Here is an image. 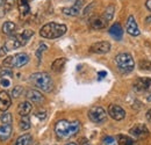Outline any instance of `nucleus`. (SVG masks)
I'll use <instances>...</instances> for the list:
<instances>
[{
  "mask_svg": "<svg viewBox=\"0 0 151 145\" xmlns=\"http://www.w3.org/2000/svg\"><path fill=\"white\" fill-rule=\"evenodd\" d=\"M109 34H111V36L113 37V38L117 39V41H120L122 38V36H123V29H122V27H121V24L119 22H116V23H114V24L111 26Z\"/></svg>",
  "mask_w": 151,
  "mask_h": 145,
  "instance_id": "2eb2a0df",
  "label": "nucleus"
},
{
  "mask_svg": "<svg viewBox=\"0 0 151 145\" xmlns=\"http://www.w3.org/2000/svg\"><path fill=\"white\" fill-rule=\"evenodd\" d=\"M108 115L115 121H121L126 117V111L121 106L113 103V105H109L108 107Z\"/></svg>",
  "mask_w": 151,
  "mask_h": 145,
  "instance_id": "0eeeda50",
  "label": "nucleus"
},
{
  "mask_svg": "<svg viewBox=\"0 0 151 145\" xmlns=\"http://www.w3.org/2000/svg\"><path fill=\"white\" fill-rule=\"evenodd\" d=\"M15 6V0H5V4H4V7L6 11H12Z\"/></svg>",
  "mask_w": 151,
  "mask_h": 145,
  "instance_id": "7c9ffc66",
  "label": "nucleus"
},
{
  "mask_svg": "<svg viewBox=\"0 0 151 145\" xmlns=\"http://www.w3.org/2000/svg\"><path fill=\"white\" fill-rule=\"evenodd\" d=\"M33 106L29 101H24V102H21L19 106H18V113H19L20 116H28L29 113L32 111Z\"/></svg>",
  "mask_w": 151,
  "mask_h": 145,
  "instance_id": "a211bd4d",
  "label": "nucleus"
},
{
  "mask_svg": "<svg viewBox=\"0 0 151 145\" xmlns=\"http://www.w3.org/2000/svg\"><path fill=\"white\" fill-rule=\"evenodd\" d=\"M130 135L132 137L137 138V139H142V138H145L148 135H149V130L148 128L145 127V124H136L129 130Z\"/></svg>",
  "mask_w": 151,
  "mask_h": 145,
  "instance_id": "6e6552de",
  "label": "nucleus"
},
{
  "mask_svg": "<svg viewBox=\"0 0 151 145\" xmlns=\"http://www.w3.org/2000/svg\"><path fill=\"white\" fill-rule=\"evenodd\" d=\"M126 28H127V33L129 34V35H132V36H138L139 35V29H138V24H137V22H136V20L135 18L130 15L128 20H127V26H126Z\"/></svg>",
  "mask_w": 151,
  "mask_h": 145,
  "instance_id": "9d476101",
  "label": "nucleus"
},
{
  "mask_svg": "<svg viewBox=\"0 0 151 145\" xmlns=\"http://www.w3.org/2000/svg\"><path fill=\"white\" fill-rule=\"evenodd\" d=\"M22 92H23V87H21V86H15V87L13 88V91H12V98H14V99L19 98L20 95L22 94Z\"/></svg>",
  "mask_w": 151,
  "mask_h": 145,
  "instance_id": "c756f323",
  "label": "nucleus"
},
{
  "mask_svg": "<svg viewBox=\"0 0 151 145\" xmlns=\"http://www.w3.org/2000/svg\"><path fill=\"white\" fill-rule=\"evenodd\" d=\"M80 122L79 121H66L59 120L55 126V132L59 139H69L70 137L75 136L80 130Z\"/></svg>",
  "mask_w": 151,
  "mask_h": 145,
  "instance_id": "f257e3e1",
  "label": "nucleus"
},
{
  "mask_svg": "<svg viewBox=\"0 0 151 145\" xmlns=\"http://www.w3.org/2000/svg\"><path fill=\"white\" fill-rule=\"evenodd\" d=\"M11 96L8 95V93L5 91L0 92V110L1 111H6L11 106Z\"/></svg>",
  "mask_w": 151,
  "mask_h": 145,
  "instance_id": "4468645a",
  "label": "nucleus"
},
{
  "mask_svg": "<svg viewBox=\"0 0 151 145\" xmlns=\"http://www.w3.org/2000/svg\"><path fill=\"white\" fill-rule=\"evenodd\" d=\"M102 144L104 145H116L117 144V141L112 137V136H106L105 138H104V141H102Z\"/></svg>",
  "mask_w": 151,
  "mask_h": 145,
  "instance_id": "c85d7f7f",
  "label": "nucleus"
},
{
  "mask_svg": "<svg viewBox=\"0 0 151 145\" xmlns=\"http://www.w3.org/2000/svg\"><path fill=\"white\" fill-rule=\"evenodd\" d=\"M134 90L139 93H151V78H138L134 83Z\"/></svg>",
  "mask_w": 151,
  "mask_h": 145,
  "instance_id": "423d86ee",
  "label": "nucleus"
},
{
  "mask_svg": "<svg viewBox=\"0 0 151 145\" xmlns=\"http://www.w3.org/2000/svg\"><path fill=\"white\" fill-rule=\"evenodd\" d=\"M44 50H47V45H45V44H41V45H40V48L37 49V51H36V56H37L38 60L41 59V55H42V51H44Z\"/></svg>",
  "mask_w": 151,
  "mask_h": 145,
  "instance_id": "c9c22d12",
  "label": "nucleus"
},
{
  "mask_svg": "<svg viewBox=\"0 0 151 145\" xmlns=\"http://www.w3.org/2000/svg\"><path fill=\"white\" fill-rule=\"evenodd\" d=\"M26 96H27V100L28 101L34 102V103H37V105L42 103L45 100L44 96H43V94L41 92L36 91V90H29V91L27 92Z\"/></svg>",
  "mask_w": 151,
  "mask_h": 145,
  "instance_id": "9b49d317",
  "label": "nucleus"
},
{
  "mask_svg": "<svg viewBox=\"0 0 151 145\" xmlns=\"http://www.w3.org/2000/svg\"><path fill=\"white\" fill-rule=\"evenodd\" d=\"M116 139H117L119 145H138V143L135 139H132V137H128L126 135H119Z\"/></svg>",
  "mask_w": 151,
  "mask_h": 145,
  "instance_id": "412c9836",
  "label": "nucleus"
},
{
  "mask_svg": "<svg viewBox=\"0 0 151 145\" xmlns=\"http://www.w3.org/2000/svg\"><path fill=\"white\" fill-rule=\"evenodd\" d=\"M4 65L6 67H13V56H8L6 59H4Z\"/></svg>",
  "mask_w": 151,
  "mask_h": 145,
  "instance_id": "473e14b6",
  "label": "nucleus"
},
{
  "mask_svg": "<svg viewBox=\"0 0 151 145\" xmlns=\"http://www.w3.org/2000/svg\"><path fill=\"white\" fill-rule=\"evenodd\" d=\"M65 145H77L76 143H68V144H65Z\"/></svg>",
  "mask_w": 151,
  "mask_h": 145,
  "instance_id": "c03bdc74",
  "label": "nucleus"
},
{
  "mask_svg": "<svg viewBox=\"0 0 151 145\" xmlns=\"http://www.w3.org/2000/svg\"><path fill=\"white\" fill-rule=\"evenodd\" d=\"M34 35V32L33 30H29V29H26V30H23L21 34L19 35H17V39L19 41L20 45L21 47H23V45H26L27 43H28V41L32 38V36Z\"/></svg>",
  "mask_w": 151,
  "mask_h": 145,
  "instance_id": "f3484780",
  "label": "nucleus"
},
{
  "mask_svg": "<svg viewBox=\"0 0 151 145\" xmlns=\"http://www.w3.org/2000/svg\"><path fill=\"white\" fill-rule=\"evenodd\" d=\"M30 81L35 87H37L38 90L43 92H50L54 88V83L51 77L45 72L33 73L30 75Z\"/></svg>",
  "mask_w": 151,
  "mask_h": 145,
  "instance_id": "7ed1b4c3",
  "label": "nucleus"
},
{
  "mask_svg": "<svg viewBox=\"0 0 151 145\" xmlns=\"http://www.w3.org/2000/svg\"><path fill=\"white\" fill-rule=\"evenodd\" d=\"M90 24L94 29H104V28L107 27L108 22L102 17H94V18H92L90 20Z\"/></svg>",
  "mask_w": 151,
  "mask_h": 145,
  "instance_id": "dca6fc26",
  "label": "nucleus"
},
{
  "mask_svg": "<svg viewBox=\"0 0 151 145\" xmlns=\"http://www.w3.org/2000/svg\"><path fill=\"white\" fill-rule=\"evenodd\" d=\"M107 75V72H105V71H100V72L98 73V79L100 80V79H102V78H105Z\"/></svg>",
  "mask_w": 151,
  "mask_h": 145,
  "instance_id": "4c0bfd02",
  "label": "nucleus"
},
{
  "mask_svg": "<svg viewBox=\"0 0 151 145\" xmlns=\"http://www.w3.org/2000/svg\"><path fill=\"white\" fill-rule=\"evenodd\" d=\"M32 142V135L30 134H24L22 136H20L19 138L15 141L14 145H29Z\"/></svg>",
  "mask_w": 151,
  "mask_h": 145,
  "instance_id": "393cba45",
  "label": "nucleus"
},
{
  "mask_svg": "<svg viewBox=\"0 0 151 145\" xmlns=\"http://www.w3.org/2000/svg\"><path fill=\"white\" fill-rule=\"evenodd\" d=\"M101 17L105 19L107 22L112 21V19H113V17H114V6L113 5L108 6V7L105 9V12H104V14H102Z\"/></svg>",
  "mask_w": 151,
  "mask_h": 145,
  "instance_id": "a878e982",
  "label": "nucleus"
},
{
  "mask_svg": "<svg viewBox=\"0 0 151 145\" xmlns=\"http://www.w3.org/2000/svg\"><path fill=\"white\" fill-rule=\"evenodd\" d=\"M115 63L120 72L122 73H129L132 72L135 67V62L130 54L127 52H121L115 57Z\"/></svg>",
  "mask_w": 151,
  "mask_h": 145,
  "instance_id": "20e7f679",
  "label": "nucleus"
},
{
  "mask_svg": "<svg viewBox=\"0 0 151 145\" xmlns=\"http://www.w3.org/2000/svg\"><path fill=\"white\" fill-rule=\"evenodd\" d=\"M65 33H66V26L65 24H60V23H56V22L47 23L40 30L41 37L48 38V39L58 38V37L63 36Z\"/></svg>",
  "mask_w": 151,
  "mask_h": 145,
  "instance_id": "f03ea898",
  "label": "nucleus"
},
{
  "mask_svg": "<svg viewBox=\"0 0 151 145\" xmlns=\"http://www.w3.org/2000/svg\"><path fill=\"white\" fill-rule=\"evenodd\" d=\"M20 47H21V45H20L19 41L17 39V37L15 36L9 37V38L7 39V42H6V44H5V49H6L7 51L18 49V48H20Z\"/></svg>",
  "mask_w": 151,
  "mask_h": 145,
  "instance_id": "5701e85b",
  "label": "nucleus"
},
{
  "mask_svg": "<svg viewBox=\"0 0 151 145\" xmlns=\"http://www.w3.org/2000/svg\"><path fill=\"white\" fill-rule=\"evenodd\" d=\"M81 4H83V1H81V0H80V1H77L75 5H73V6H71V7H64V8L62 9V12H63L65 15L76 17V15H78V14L80 13Z\"/></svg>",
  "mask_w": 151,
  "mask_h": 145,
  "instance_id": "ddd939ff",
  "label": "nucleus"
},
{
  "mask_svg": "<svg viewBox=\"0 0 151 145\" xmlns=\"http://www.w3.org/2000/svg\"><path fill=\"white\" fill-rule=\"evenodd\" d=\"M88 117L94 123H101L107 118V111L102 107H93L88 111Z\"/></svg>",
  "mask_w": 151,
  "mask_h": 145,
  "instance_id": "39448f33",
  "label": "nucleus"
},
{
  "mask_svg": "<svg viewBox=\"0 0 151 145\" xmlns=\"http://www.w3.org/2000/svg\"><path fill=\"white\" fill-rule=\"evenodd\" d=\"M29 62V56L27 54H17L13 56V67H22Z\"/></svg>",
  "mask_w": 151,
  "mask_h": 145,
  "instance_id": "f8f14e48",
  "label": "nucleus"
},
{
  "mask_svg": "<svg viewBox=\"0 0 151 145\" xmlns=\"http://www.w3.org/2000/svg\"><path fill=\"white\" fill-rule=\"evenodd\" d=\"M7 52V50L5 49V48H2V49H0V57H2V56H5Z\"/></svg>",
  "mask_w": 151,
  "mask_h": 145,
  "instance_id": "a19ab883",
  "label": "nucleus"
},
{
  "mask_svg": "<svg viewBox=\"0 0 151 145\" xmlns=\"http://www.w3.org/2000/svg\"><path fill=\"white\" fill-rule=\"evenodd\" d=\"M65 63H66V59H65V58H58V59H56V60L52 63L51 70H52L54 72H59V71H62V69L64 67Z\"/></svg>",
  "mask_w": 151,
  "mask_h": 145,
  "instance_id": "b1692460",
  "label": "nucleus"
},
{
  "mask_svg": "<svg viewBox=\"0 0 151 145\" xmlns=\"http://www.w3.org/2000/svg\"><path fill=\"white\" fill-rule=\"evenodd\" d=\"M12 135V127L9 124H2L0 126V141L5 142L7 141Z\"/></svg>",
  "mask_w": 151,
  "mask_h": 145,
  "instance_id": "6ab92c4d",
  "label": "nucleus"
},
{
  "mask_svg": "<svg viewBox=\"0 0 151 145\" xmlns=\"http://www.w3.org/2000/svg\"><path fill=\"white\" fill-rule=\"evenodd\" d=\"M19 127L21 130H28L30 128V120L28 118V116H22L19 122Z\"/></svg>",
  "mask_w": 151,
  "mask_h": 145,
  "instance_id": "bb28decb",
  "label": "nucleus"
},
{
  "mask_svg": "<svg viewBox=\"0 0 151 145\" xmlns=\"http://www.w3.org/2000/svg\"><path fill=\"white\" fill-rule=\"evenodd\" d=\"M145 116H147V120L151 123V109H149V110L147 111V115H145Z\"/></svg>",
  "mask_w": 151,
  "mask_h": 145,
  "instance_id": "ea45409f",
  "label": "nucleus"
},
{
  "mask_svg": "<svg viewBox=\"0 0 151 145\" xmlns=\"http://www.w3.org/2000/svg\"><path fill=\"white\" fill-rule=\"evenodd\" d=\"M145 6H147V8L151 11V0H147V2H145Z\"/></svg>",
  "mask_w": 151,
  "mask_h": 145,
  "instance_id": "79ce46f5",
  "label": "nucleus"
},
{
  "mask_svg": "<svg viewBox=\"0 0 151 145\" xmlns=\"http://www.w3.org/2000/svg\"><path fill=\"white\" fill-rule=\"evenodd\" d=\"M18 6H19L21 17H26L29 13V11H30L28 0H18Z\"/></svg>",
  "mask_w": 151,
  "mask_h": 145,
  "instance_id": "4be33fe9",
  "label": "nucleus"
},
{
  "mask_svg": "<svg viewBox=\"0 0 151 145\" xmlns=\"http://www.w3.org/2000/svg\"><path fill=\"white\" fill-rule=\"evenodd\" d=\"M145 21H147L148 23H151V17H148V18H147V20H145Z\"/></svg>",
  "mask_w": 151,
  "mask_h": 145,
  "instance_id": "37998d69",
  "label": "nucleus"
},
{
  "mask_svg": "<svg viewBox=\"0 0 151 145\" xmlns=\"http://www.w3.org/2000/svg\"><path fill=\"white\" fill-rule=\"evenodd\" d=\"M139 67L142 70H151V62L150 60H142L139 63Z\"/></svg>",
  "mask_w": 151,
  "mask_h": 145,
  "instance_id": "2f4dec72",
  "label": "nucleus"
},
{
  "mask_svg": "<svg viewBox=\"0 0 151 145\" xmlns=\"http://www.w3.org/2000/svg\"><path fill=\"white\" fill-rule=\"evenodd\" d=\"M1 85H2L4 87H8V86L11 85V80L7 79L6 77H2V79H1Z\"/></svg>",
  "mask_w": 151,
  "mask_h": 145,
  "instance_id": "e433bc0d",
  "label": "nucleus"
},
{
  "mask_svg": "<svg viewBox=\"0 0 151 145\" xmlns=\"http://www.w3.org/2000/svg\"><path fill=\"white\" fill-rule=\"evenodd\" d=\"M109 50H111V43L107 41L96 42L90 48V51L93 54H107L109 52Z\"/></svg>",
  "mask_w": 151,
  "mask_h": 145,
  "instance_id": "1a4fd4ad",
  "label": "nucleus"
},
{
  "mask_svg": "<svg viewBox=\"0 0 151 145\" xmlns=\"http://www.w3.org/2000/svg\"><path fill=\"white\" fill-rule=\"evenodd\" d=\"M35 116L37 117L38 120L43 121V120L47 117V113H45V110H37V111L35 113Z\"/></svg>",
  "mask_w": 151,
  "mask_h": 145,
  "instance_id": "72a5a7b5",
  "label": "nucleus"
},
{
  "mask_svg": "<svg viewBox=\"0 0 151 145\" xmlns=\"http://www.w3.org/2000/svg\"><path fill=\"white\" fill-rule=\"evenodd\" d=\"M0 121L2 122V124H12V121H13V116L11 113H4L0 117Z\"/></svg>",
  "mask_w": 151,
  "mask_h": 145,
  "instance_id": "cd10ccee",
  "label": "nucleus"
},
{
  "mask_svg": "<svg viewBox=\"0 0 151 145\" xmlns=\"http://www.w3.org/2000/svg\"><path fill=\"white\" fill-rule=\"evenodd\" d=\"M0 74H1V77H12V70L11 69H8V67H5L4 70H1L0 71Z\"/></svg>",
  "mask_w": 151,
  "mask_h": 145,
  "instance_id": "f704fd0d",
  "label": "nucleus"
},
{
  "mask_svg": "<svg viewBox=\"0 0 151 145\" xmlns=\"http://www.w3.org/2000/svg\"><path fill=\"white\" fill-rule=\"evenodd\" d=\"M17 30V26L15 23L11 22V21H7L2 24V33L5 35H8V36H12Z\"/></svg>",
  "mask_w": 151,
  "mask_h": 145,
  "instance_id": "aec40b11",
  "label": "nucleus"
},
{
  "mask_svg": "<svg viewBox=\"0 0 151 145\" xmlns=\"http://www.w3.org/2000/svg\"><path fill=\"white\" fill-rule=\"evenodd\" d=\"M4 4V0H0V5H2Z\"/></svg>",
  "mask_w": 151,
  "mask_h": 145,
  "instance_id": "a18cd8bd",
  "label": "nucleus"
},
{
  "mask_svg": "<svg viewBox=\"0 0 151 145\" xmlns=\"http://www.w3.org/2000/svg\"><path fill=\"white\" fill-rule=\"evenodd\" d=\"M5 13H6V9H5V7H4L2 5H0V18H4Z\"/></svg>",
  "mask_w": 151,
  "mask_h": 145,
  "instance_id": "58836bf2",
  "label": "nucleus"
}]
</instances>
